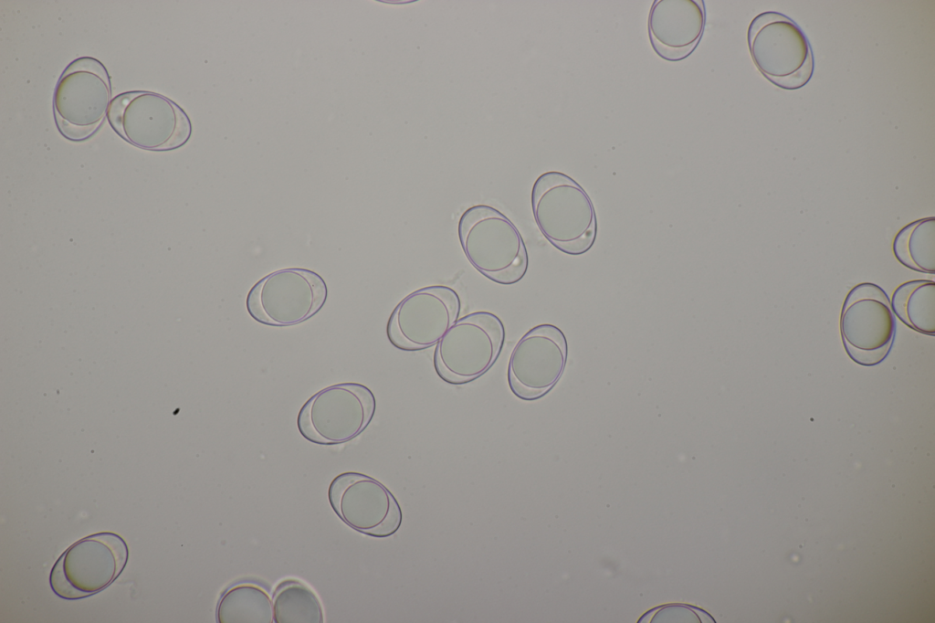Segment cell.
<instances>
[{"mask_svg": "<svg viewBox=\"0 0 935 623\" xmlns=\"http://www.w3.org/2000/svg\"><path fill=\"white\" fill-rule=\"evenodd\" d=\"M535 223L558 250L572 256L592 248L597 236L594 204L572 177L557 171L541 174L531 195Z\"/></svg>", "mask_w": 935, "mask_h": 623, "instance_id": "cell-1", "label": "cell"}, {"mask_svg": "<svg viewBox=\"0 0 935 623\" xmlns=\"http://www.w3.org/2000/svg\"><path fill=\"white\" fill-rule=\"evenodd\" d=\"M458 239L468 262L487 279L511 285L525 276L529 256L517 227L487 205L468 208L457 225Z\"/></svg>", "mask_w": 935, "mask_h": 623, "instance_id": "cell-2", "label": "cell"}, {"mask_svg": "<svg viewBox=\"0 0 935 623\" xmlns=\"http://www.w3.org/2000/svg\"><path fill=\"white\" fill-rule=\"evenodd\" d=\"M747 41L751 58L772 84L797 90L811 79L814 60L807 37L787 16L767 11L749 25Z\"/></svg>", "mask_w": 935, "mask_h": 623, "instance_id": "cell-3", "label": "cell"}, {"mask_svg": "<svg viewBox=\"0 0 935 623\" xmlns=\"http://www.w3.org/2000/svg\"><path fill=\"white\" fill-rule=\"evenodd\" d=\"M107 118L123 140L149 151L177 149L192 134L186 112L169 98L152 91L133 90L117 95L110 102Z\"/></svg>", "mask_w": 935, "mask_h": 623, "instance_id": "cell-4", "label": "cell"}, {"mask_svg": "<svg viewBox=\"0 0 935 623\" xmlns=\"http://www.w3.org/2000/svg\"><path fill=\"white\" fill-rule=\"evenodd\" d=\"M110 77L97 58L80 57L61 73L53 95L54 119L66 139L81 142L103 124L111 102Z\"/></svg>", "mask_w": 935, "mask_h": 623, "instance_id": "cell-5", "label": "cell"}, {"mask_svg": "<svg viewBox=\"0 0 935 623\" xmlns=\"http://www.w3.org/2000/svg\"><path fill=\"white\" fill-rule=\"evenodd\" d=\"M128 558V545L121 535L111 532L89 534L72 544L55 562L50 587L68 600L90 597L114 582Z\"/></svg>", "mask_w": 935, "mask_h": 623, "instance_id": "cell-6", "label": "cell"}, {"mask_svg": "<svg viewBox=\"0 0 935 623\" xmlns=\"http://www.w3.org/2000/svg\"><path fill=\"white\" fill-rule=\"evenodd\" d=\"M505 341L501 320L475 312L458 318L436 344L434 367L444 382L463 385L485 374L498 359Z\"/></svg>", "mask_w": 935, "mask_h": 623, "instance_id": "cell-7", "label": "cell"}, {"mask_svg": "<svg viewBox=\"0 0 935 623\" xmlns=\"http://www.w3.org/2000/svg\"><path fill=\"white\" fill-rule=\"evenodd\" d=\"M375 409L374 395L366 385L339 383L318 391L304 403L297 417V427L311 443L342 444L368 427Z\"/></svg>", "mask_w": 935, "mask_h": 623, "instance_id": "cell-8", "label": "cell"}, {"mask_svg": "<svg viewBox=\"0 0 935 623\" xmlns=\"http://www.w3.org/2000/svg\"><path fill=\"white\" fill-rule=\"evenodd\" d=\"M325 280L303 268H286L263 277L250 289L246 300L249 315L257 322L276 327L301 323L324 306Z\"/></svg>", "mask_w": 935, "mask_h": 623, "instance_id": "cell-9", "label": "cell"}, {"mask_svg": "<svg viewBox=\"0 0 935 623\" xmlns=\"http://www.w3.org/2000/svg\"><path fill=\"white\" fill-rule=\"evenodd\" d=\"M842 342L857 364L874 366L888 354L896 333V319L888 296L869 282L855 286L846 295L840 316Z\"/></svg>", "mask_w": 935, "mask_h": 623, "instance_id": "cell-10", "label": "cell"}, {"mask_svg": "<svg viewBox=\"0 0 935 623\" xmlns=\"http://www.w3.org/2000/svg\"><path fill=\"white\" fill-rule=\"evenodd\" d=\"M461 301L450 287L433 285L405 296L391 312L386 335L395 348L420 351L436 345L459 317Z\"/></svg>", "mask_w": 935, "mask_h": 623, "instance_id": "cell-11", "label": "cell"}, {"mask_svg": "<svg viewBox=\"0 0 935 623\" xmlns=\"http://www.w3.org/2000/svg\"><path fill=\"white\" fill-rule=\"evenodd\" d=\"M328 499L336 515L358 533L385 538L401 526L403 514L397 500L382 482L366 474L337 475L330 483Z\"/></svg>", "mask_w": 935, "mask_h": 623, "instance_id": "cell-12", "label": "cell"}, {"mask_svg": "<svg viewBox=\"0 0 935 623\" xmlns=\"http://www.w3.org/2000/svg\"><path fill=\"white\" fill-rule=\"evenodd\" d=\"M567 355V340L560 328L542 323L529 330L509 359L507 378L512 394L524 401L545 396L562 377Z\"/></svg>", "mask_w": 935, "mask_h": 623, "instance_id": "cell-13", "label": "cell"}, {"mask_svg": "<svg viewBox=\"0 0 935 623\" xmlns=\"http://www.w3.org/2000/svg\"><path fill=\"white\" fill-rule=\"evenodd\" d=\"M705 24L702 0H655L647 19L650 44L661 58L682 60L699 45Z\"/></svg>", "mask_w": 935, "mask_h": 623, "instance_id": "cell-14", "label": "cell"}, {"mask_svg": "<svg viewBox=\"0 0 935 623\" xmlns=\"http://www.w3.org/2000/svg\"><path fill=\"white\" fill-rule=\"evenodd\" d=\"M215 617L218 623H272V599L259 583L240 581L223 592Z\"/></svg>", "mask_w": 935, "mask_h": 623, "instance_id": "cell-15", "label": "cell"}, {"mask_svg": "<svg viewBox=\"0 0 935 623\" xmlns=\"http://www.w3.org/2000/svg\"><path fill=\"white\" fill-rule=\"evenodd\" d=\"M891 308L904 324L922 334H935V282L918 280L898 286Z\"/></svg>", "mask_w": 935, "mask_h": 623, "instance_id": "cell-16", "label": "cell"}, {"mask_svg": "<svg viewBox=\"0 0 935 623\" xmlns=\"http://www.w3.org/2000/svg\"><path fill=\"white\" fill-rule=\"evenodd\" d=\"M893 253L905 267L935 273V217H925L904 227L895 237Z\"/></svg>", "mask_w": 935, "mask_h": 623, "instance_id": "cell-17", "label": "cell"}, {"mask_svg": "<svg viewBox=\"0 0 935 623\" xmlns=\"http://www.w3.org/2000/svg\"><path fill=\"white\" fill-rule=\"evenodd\" d=\"M275 623H323L324 616L316 594L296 579L280 582L273 594Z\"/></svg>", "mask_w": 935, "mask_h": 623, "instance_id": "cell-18", "label": "cell"}]
</instances>
